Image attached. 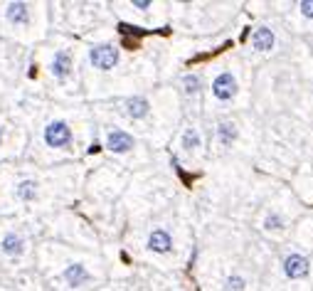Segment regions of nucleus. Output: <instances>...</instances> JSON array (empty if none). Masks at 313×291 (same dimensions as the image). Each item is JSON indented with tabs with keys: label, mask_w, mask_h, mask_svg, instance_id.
Returning <instances> with one entry per match:
<instances>
[{
	"label": "nucleus",
	"mask_w": 313,
	"mask_h": 291,
	"mask_svg": "<svg viewBox=\"0 0 313 291\" xmlns=\"http://www.w3.org/2000/svg\"><path fill=\"white\" fill-rule=\"evenodd\" d=\"M45 143L50 148H67L72 143V129L64 121H52L45 129Z\"/></svg>",
	"instance_id": "1"
},
{
	"label": "nucleus",
	"mask_w": 313,
	"mask_h": 291,
	"mask_svg": "<svg viewBox=\"0 0 313 291\" xmlns=\"http://www.w3.org/2000/svg\"><path fill=\"white\" fill-rule=\"evenodd\" d=\"M89 59L96 69H113L119 62V50L113 45H96L89 52Z\"/></svg>",
	"instance_id": "2"
},
{
	"label": "nucleus",
	"mask_w": 313,
	"mask_h": 291,
	"mask_svg": "<svg viewBox=\"0 0 313 291\" xmlns=\"http://www.w3.org/2000/svg\"><path fill=\"white\" fill-rule=\"evenodd\" d=\"M106 148L113 151V153H126V151L133 148V138L121 129H111L109 136H106Z\"/></svg>",
	"instance_id": "3"
},
{
	"label": "nucleus",
	"mask_w": 313,
	"mask_h": 291,
	"mask_svg": "<svg viewBox=\"0 0 313 291\" xmlns=\"http://www.w3.org/2000/svg\"><path fill=\"white\" fill-rule=\"evenodd\" d=\"M212 92H215V97L217 99L227 101V99H232L234 94H237V81H234V77H232L229 72H224V74H220V77L215 79Z\"/></svg>",
	"instance_id": "4"
},
{
	"label": "nucleus",
	"mask_w": 313,
	"mask_h": 291,
	"mask_svg": "<svg viewBox=\"0 0 313 291\" xmlns=\"http://www.w3.org/2000/svg\"><path fill=\"white\" fill-rule=\"evenodd\" d=\"M284 272H286V276H291V279H301V276H306V274H308V259L301 257V254H291V257H286V262H284Z\"/></svg>",
	"instance_id": "5"
},
{
	"label": "nucleus",
	"mask_w": 313,
	"mask_h": 291,
	"mask_svg": "<svg viewBox=\"0 0 313 291\" xmlns=\"http://www.w3.org/2000/svg\"><path fill=\"white\" fill-rule=\"evenodd\" d=\"M69 72H72V55L67 50H59L55 55V59H52V74L57 79H67Z\"/></svg>",
	"instance_id": "6"
},
{
	"label": "nucleus",
	"mask_w": 313,
	"mask_h": 291,
	"mask_svg": "<svg viewBox=\"0 0 313 291\" xmlns=\"http://www.w3.org/2000/svg\"><path fill=\"white\" fill-rule=\"evenodd\" d=\"M148 247H150L153 252L166 254V252H170V247H173V239H170V234H168L166 230H153L150 237H148Z\"/></svg>",
	"instance_id": "7"
},
{
	"label": "nucleus",
	"mask_w": 313,
	"mask_h": 291,
	"mask_svg": "<svg viewBox=\"0 0 313 291\" xmlns=\"http://www.w3.org/2000/svg\"><path fill=\"white\" fill-rule=\"evenodd\" d=\"M5 18L13 25H25L30 20V5L27 3H10L8 10H5Z\"/></svg>",
	"instance_id": "8"
},
{
	"label": "nucleus",
	"mask_w": 313,
	"mask_h": 291,
	"mask_svg": "<svg viewBox=\"0 0 313 291\" xmlns=\"http://www.w3.org/2000/svg\"><path fill=\"white\" fill-rule=\"evenodd\" d=\"M0 250L8 254V257H18L22 252V237L15 232H8L3 237V242H0Z\"/></svg>",
	"instance_id": "9"
},
{
	"label": "nucleus",
	"mask_w": 313,
	"mask_h": 291,
	"mask_svg": "<svg viewBox=\"0 0 313 291\" xmlns=\"http://www.w3.org/2000/svg\"><path fill=\"white\" fill-rule=\"evenodd\" d=\"M126 114H129L131 118H143L148 114V101L143 97H131L126 99Z\"/></svg>",
	"instance_id": "10"
},
{
	"label": "nucleus",
	"mask_w": 313,
	"mask_h": 291,
	"mask_svg": "<svg viewBox=\"0 0 313 291\" xmlns=\"http://www.w3.org/2000/svg\"><path fill=\"white\" fill-rule=\"evenodd\" d=\"M64 279H67L69 286H82V284L89 279V274H87V269H84L82 264H72V267L64 269Z\"/></svg>",
	"instance_id": "11"
},
{
	"label": "nucleus",
	"mask_w": 313,
	"mask_h": 291,
	"mask_svg": "<svg viewBox=\"0 0 313 291\" xmlns=\"http://www.w3.org/2000/svg\"><path fill=\"white\" fill-rule=\"evenodd\" d=\"M252 45H254V50H271V45H274V35H271V30L259 27L257 32H254V37H252Z\"/></svg>",
	"instance_id": "12"
},
{
	"label": "nucleus",
	"mask_w": 313,
	"mask_h": 291,
	"mask_svg": "<svg viewBox=\"0 0 313 291\" xmlns=\"http://www.w3.org/2000/svg\"><path fill=\"white\" fill-rule=\"evenodd\" d=\"M37 195V183L35 180H22L18 188H15V197L22 200V202H30V200H35Z\"/></svg>",
	"instance_id": "13"
},
{
	"label": "nucleus",
	"mask_w": 313,
	"mask_h": 291,
	"mask_svg": "<svg viewBox=\"0 0 313 291\" xmlns=\"http://www.w3.org/2000/svg\"><path fill=\"white\" fill-rule=\"evenodd\" d=\"M200 146V138H198V131L195 129H187L183 136V148H187V151H192V148H198Z\"/></svg>",
	"instance_id": "14"
},
{
	"label": "nucleus",
	"mask_w": 313,
	"mask_h": 291,
	"mask_svg": "<svg viewBox=\"0 0 313 291\" xmlns=\"http://www.w3.org/2000/svg\"><path fill=\"white\" fill-rule=\"evenodd\" d=\"M217 134H220V141H222V143H232V138L237 136V131H234V126H232V123H222Z\"/></svg>",
	"instance_id": "15"
},
{
	"label": "nucleus",
	"mask_w": 313,
	"mask_h": 291,
	"mask_svg": "<svg viewBox=\"0 0 313 291\" xmlns=\"http://www.w3.org/2000/svg\"><path fill=\"white\" fill-rule=\"evenodd\" d=\"M183 84H185V92H187V94H195V92L200 89V79L192 77V74H187V77L183 79Z\"/></svg>",
	"instance_id": "16"
},
{
	"label": "nucleus",
	"mask_w": 313,
	"mask_h": 291,
	"mask_svg": "<svg viewBox=\"0 0 313 291\" xmlns=\"http://www.w3.org/2000/svg\"><path fill=\"white\" fill-rule=\"evenodd\" d=\"M227 286H229V291H242L244 289V281H242L240 276H232V279L227 281Z\"/></svg>",
	"instance_id": "17"
},
{
	"label": "nucleus",
	"mask_w": 313,
	"mask_h": 291,
	"mask_svg": "<svg viewBox=\"0 0 313 291\" xmlns=\"http://www.w3.org/2000/svg\"><path fill=\"white\" fill-rule=\"evenodd\" d=\"M301 10L306 18H313V3H301Z\"/></svg>",
	"instance_id": "18"
},
{
	"label": "nucleus",
	"mask_w": 313,
	"mask_h": 291,
	"mask_svg": "<svg viewBox=\"0 0 313 291\" xmlns=\"http://www.w3.org/2000/svg\"><path fill=\"white\" fill-rule=\"evenodd\" d=\"M133 8H138V10H146V8H150V3H141V0H138V3H133Z\"/></svg>",
	"instance_id": "19"
},
{
	"label": "nucleus",
	"mask_w": 313,
	"mask_h": 291,
	"mask_svg": "<svg viewBox=\"0 0 313 291\" xmlns=\"http://www.w3.org/2000/svg\"><path fill=\"white\" fill-rule=\"evenodd\" d=\"M0 141H3V131H0Z\"/></svg>",
	"instance_id": "20"
}]
</instances>
